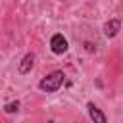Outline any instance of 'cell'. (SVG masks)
I'll return each mask as SVG.
<instances>
[{
  "instance_id": "8992f818",
  "label": "cell",
  "mask_w": 123,
  "mask_h": 123,
  "mask_svg": "<svg viewBox=\"0 0 123 123\" xmlns=\"http://www.w3.org/2000/svg\"><path fill=\"white\" fill-rule=\"evenodd\" d=\"M17 110H19V100H12V102H8L4 106V111L6 113H15Z\"/></svg>"
},
{
  "instance_id": "7a4b0ae2",
  "label": "cell",
  "mask_w": 123,
  "mask_h": 123,
  "mask_svg": "<svg viewBox=\"0 0 123 123\" xmlns=\"http://www.w3.org/2000/svg\"><path fill=\"white\" fill-rule=\"evenodd\" d=\"M67 48H69L67 38H65L62 33H54V35H52V38H50V50H52L54 54L62 56V54H65V52H67Z\"/></svg>"
},
{
  "instance_id": "277c9868",
  "label": "cell",
  "mask_w": 123,
  "mask_h": 123,
  "mask_svg": "<svg viewBox=\"0 0 123 123\" xmlns=\"http://www.w3.org/2000/svg\"><path fill=\"white\" fill-rule=\"evenodd\" d=\"M102 31H104V37H106V38H113V37H117V33L121 31V21H119V19H110V21L104 23Z\"/></svg>"
},
{
  "instance_id": "3957f363",
  "label": "cell",
  "mask_w": 123,
  "mask_h": 123,
  "mask_svg": "<svg viewBox=\"0 0 123 123\" xmlns=\"http://www.w3.org/2000/svg\"><path fill=\"white\" fill-rule=\"evenodd\" d=\"M86 111H88V117L92 119V123H108L106 113H104V111H102L96 104L88 102V104H86Z\"/></svg>"
},
{
  "instance_id": "6da1fadb",
  "label": "cell",
  "mask_w": 123,
  "mask_h": 123,
  "mask_svg": "<svg viewBox=\"0 0 123 123\" xmlns=\"http://www.w3.org/2000/svg\"><path fill=\"white\" fill-rule=\"evenodd\" d=\"M63 79H65L63 71H60V69L58 71H52V73H48L46 77H42L38 81V88L42 92H56L63 85Z\"/></svg>"
},
{
  "instance_id": "5b68a950",
  "label": "cell",
  "mask_w": 123,
  "mask_h": 123,
  "mask_svg": "<svg viewBox=\"0 0 123 123\" xmlns=\"http://www.w3.org/2000/svg\"><path fill=\"white\" fill-rule=\"evenodd\" d=\"M33 65H35V54L29 52V54H25V56L21 58V62H19V65H17L19 75H27V73H31Z\"/></svg>"
}]
</instances>
